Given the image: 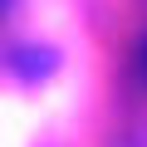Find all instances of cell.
Instances as JSON below:
<instances>
[{"label": "cell", "instance_id": "6da1fadb", "mask_svg": "<svg viewBox=\"0 0 147 147\" xmlns=\"http://www.w3.org/2000/svg\"><path fill=\"white\" fill-rule=\"evenodd\" d=\"M142 79H147V39H142Z\"/></svg>", "mask_w": 147, "mask_h": 147}]
</instances>
